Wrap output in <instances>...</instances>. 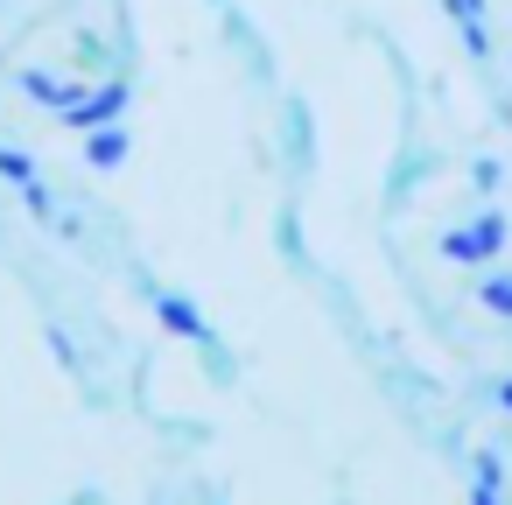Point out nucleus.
Returning a JSON list of instances; mask_svg holds the SVG:
<instances>
[{"label": "nucleus", "mask_w": 512, "mask_h": 505, "mask_svg": "<svg viewBox=\"0 0 512 505\" xmlns=\"http://www.w3.org/2000/svg\"><path fill=\"white\" fill-rule=\"evenodd\" d=\"M442 15L463 29V22H484V15H491V0H442Z\"/></svg>", "instance_id": "f8f14e48"}, {"label": "nucleus", "mask_w": 512, "mask_h": 505, "mask_svg": "<svg viewBox=\"0 0 512 505\" xmlns=\"http://www.w3.org/2000/svg\"><path fill=\"white\" fill-rule=\"evenodd\" d=\"M470 505H505V498H498V484H470Z\"/></svg>", "instance_id": "4468645a"}, {"label": "nucleus", "mask_w": 512, "mask_h": 505, "mask_svg": "<svg viewBox=\"0 0 512 505\" xmlns=\"http://www.w3.org/2000/svg\"><path fill=\"white\" fill-rule=\"evenodd\" d=\"M15 85H22V92H29V99H36L43 113H64V106H71V99L85 92L78 78H64V71H43V64H29V71H15Z\"/></svg>", "instance_id": "20e7f679"}, {"label": "nucleus", "mask_w": 512, "mask_h": 505, "mask_svg": "<svg viewBox=\"0 0 512 505\" xmlns=\"http://www.w3.org/2000/svg\"><path fill=\"white\" fill-rule=\"evenodd\" d=\"M477 302H484L498 323H512V267H498V274H477Z\"/></svg>", "instance_id": "423d86ee"}, {"label": "nucleus", "mask_w": 512, "mask_h": 505, "mask_svg": "<svg viewBox=\"0 0 512 505\" xmlns=\"http://www.w3.org/2000/svg\"><path fill=\"white\" fill-rule=\"evenodd\" d=\"M85 162L92 169H120L127 162V127H92L85 134Z\"/></svg>", "instance_id": "39448f33"}, {"label": "nucleus", "mask_w": 512, "mask_h": 505, "mask_svg": "<svg viewBox=\"0 0 512 505\" xmlns=\"http://www.w3.org/2000/svg\"><path fill=\"white\" fill-rule=\"evenodd\" d=\"M127 106H134V85L113 71V78H85V92H78L57 120H64L71 134H92V127H120V120H127Z\"/></svg>", "instance_id": "f03ea898"}, {"label": "nucleus", "mask_w": 512, "mask_h": 505, "mask_svg": "<svg viewBox=\"0 0 512 505\" xmlns=\"http://www.w3.org/2000/svg\"><path fill=\"white\" fill-rule=\"evenodd\" d=\"M498 183H505V162H498V155H477V162H470V190H477V197H491Z\"/></svg>", "instance_id": "6e6552de"}, {"label": "nucleus", "mask_w": 512, "mask_h": 505, "mask_svg": "<svg viewBox=\"0 0 512 505\" xmlns=\"http://www.w3.org/2000/svg\"><path fill=\"white\" fill-rule=\"evenodd\" d=\"M512 246V218L505 211H470V225H449L442 232V260H456V267H491L498 253Z\"/></svg>", "instance_id": "f257e3e1"}, {"label": "nucleus", "mask_w": 512, "mask_h": 505, "mask_svg": "<svg viewBox=\"0 0 512 505\" xmlns=\"http://www.w3.org/2000/svg\"><path fill=\"white\" fill-rule=\"evenodd\" d=\"M197 358H204V372H211L218 386H232V379H239V365H232V351H225L218 337H204V344H197Z\"/></svg>", "instance_id": "0eeeda50"}, {"label": "nucleus", "mask_w": 512, "mask_h": 505, "mask_svg": "<svg viewBox=\"0 0 512 505\" xmlns=\"http://www.w3.org/2000/svg\"><path fill=\"white\" fill-rule=\"evenodd\" d=\"M470 470H477V484H498V491H505V456H498V449H477Z\"/></svg>", "instance_id": "9d476101"}, {"label": "nucleus", "mask_w": 512, "mask_h": 505, "mask_svg": "<svg viewBox=\"0 0 512 505\" xmlns=\"http://www.w3.org/2000/svg\"><path fill=\"white\" fill-rule=\"evenodd\" d=\"M491 400H498V407L512 414V379H491Z\"/></svg>", "instance_id": "2eb2a0df"}, {"label": "nucleus", "mask_w": 512, "mask_h": 505, "mask_svg": "<svg viewBox=\"0 0 512 505\" xmlns=\"http://www.w3.org/2000/svg\"><path fill=\"white\" fill-rule=\"evenodd\" d=\"M463 50H470V64H491V29L484 22H463Z\"/></svg>", "instance_id": "9b49d317"}, {"label": "nucleus", "mask_w": 512, "mask_h": 505, "mask_svg": "<svg viewBox=\"0 0 512 505\" xmlns=\"http://www.w3.org/2000/svg\"><path fill=\"white\" fill-rule=\"evenodd\" d=\"M0 176H8V183H36V155L29 148H0Z\"/></svg>", "instance_id": "1a4fd4ad"}, {"label": "nucleus", "mask_w": 512, "mask_h": 505, "mask_svg": "<svg viewBox=\"0 0 512 505\" xmlns=\"http://www.w3.org/2000/svg\"><path fill=\"white\" fill-rule=\"evenodd\" d=\"M148 302H155V323H162L169 337H183V344H204V337H211V323H204V309H197L190 295H176V288H155V281H148Z\"/></svg>", "instance_id": "7ed1b4c3"}, {"label": "nucleus", "mask_w": 512, "mask_h": 505, "mask_svg": "<svg viewBox=\"0 0 512 505\" xmlns=\"http://www.w3.org/2000/svg\"><path fill=\"white\" fill-rule=\"evenodd\" d=\"M22 197H29V211H36V218H50V211H57V197L43 190V176H36V183H22Z\"/></svg>", "instance_id": "ddd939ff"}]
</instances>
